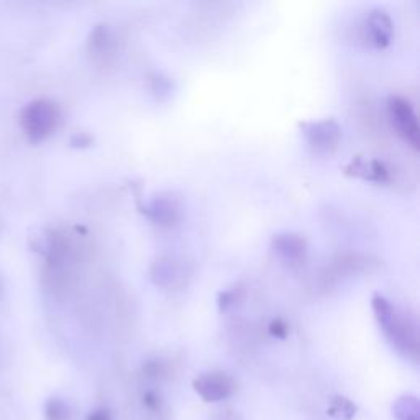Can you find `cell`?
I'll return each mask as SVG.
<instances>
[{
    "label": "cell",
    "mask_w": 420,
    "mask_h": 420,
    "mask_svg": "<svg viewBox=\"0 0 420 420\" xmlns=\"http://www.w3.org/2000/svg\"><path fill=\"white\" fill-rule=\"evenodd\" d=\"M371 307L375 317L385 331L386 339L392 346L406 356L417 358L419 355V335L417 322L407 312L397 307L392 300H389L382 294H373Z\"/></svg>",
    "instance_id": "obj_1"
},
{
    "label": "cell",
    "mask_w": 420,
    "mask_h": 420,
    "mask_svg": "<svg viewBox=\"0 0 420 420\" xmlns=\"http://www.w3.org/2000/svg\"><path fill=\"white\" fill-rule=\"evenodd\" d=\"M61 120V108L50 98L30 101L20 112V127L30 143H41L56 132Z\"/></svg>",
    "instance_id": "obj_2"
},
{
    "label": "cell",
    "mask_w": 420,
    "mask_h": 420,
    "mask_svg": "<svg viewBox=\"0 0 420 420\" xmlns=\"http://www.w3.org/2000/svg\"><path fill=\"white\" fill-rule=\"evenodd\" d=\"M386 113L392 128L404 142L411 144L414 149L419 148L420 128L416 108L406 97L391 96L386 102Z\"/></svg>",
    "instance_id": "obj_3"
},
{
    "label": "cell",
    "mask_w": 420,
    "mask_h": 420,
    "mask_svg": "<svg viewBox=\"0 0 420 420\" xmlns=\"http://www.w3.org/2000/svg\"><path fill=\"white\" fill-rule=\"evenodd\" d=\"M299 127L305 142L315 153L331 154L339 148L341 140V127L335 118L302 122Z\"/></svg>",
    "instance_id": "obj_4"
},
{
    "label": "cell",
    "mask_w": 420,
    "mask_h": 420,
    "mask_svg": "<svg viewBox=\"0 0 420 420\" xmlns=\"http://www.w3.org/2000/svg\"><path fill=\"white\" fill-rule=\"evenodd\" d=\"M363 40L376 50H385L394 38V23L385 8H373L361 27Z\"/></svg>",
    "instance_id": "obj_5"
},
{
    "label": "cell",
    "mask_w": 420,
    "mask_h": 420,
    "mask_svg": "<svg viewBox=\"0 0 420 420\" xmlns=\"http://www.w3.org/2000/svg\"><path fill=\"white\" fill-rule=\"evenodd\" d=\"M143 215L159 227H174L181 219V202L171 193L153 195L142 207Z\"/></svg>",
    "instance_id": "obj_6"
},
{
    "label": "cell",
    "mask_w": 420,
    "mask_h": 420,
    "mask_svg": "<svg viewBox=\"0 0 420 420\" xmlns=\"http://www.w3.org/2000/svg\"><path fill=\"white\" fill-rule=\"evenodd\" d=\"M344 173L346 176H353V178L380 186H386L392 181L391 169L381 159H368L363 157L351 158L350 163L344 166Z\"/></svg>",
    "instance_id": "obj_7"
},
{
    "label": "cell",
    "mask_w": 420,
    "mask_h": 420,
    "mask_svg": "<svg viewBox=\"0 0 420 420\" xmlns=\"http://www.w3.org/2000/svg\"><path fill=\"white\" fill-rule=\"evenodd\" d=\"M195 392L205 402H219L230 396L233 391V382L230 376L220 371L204 373L193 381Z\"/></svg>",
    "instance_id": "obj_8"
},
{
    "label": "cell",
    "mask_w": 420,
    "mask_h": 420,
    "mask_svg": "<svg viewBox=\"0 0 420 420\" xmlns=\"http://www.w3.org/2000/svg\"><path fill=\"white\" fill-rule=\"evenodd\" d=\"M271 250L283 263L299 264L307 255V242L302 235L294 232L276 233L271 238Z\"/></svg>",
    "instance_id": "obj_9"
},
{
    "label": "cell",
    "mask_w": 420,
    "mask_h": 420,
    "mask_svg": "<svg viewBox=\"0 0 420 420\" xmlns=\"http://www.w3.org/2000/svg\"><path fill=\"white\" fill-rule=\"evenodd\" d=\"M149 278L157 286L163 289H169L176 286L183 278V269L181 264L171 256L158 258L149 268Z\"/></svg>",
    "instance_id": "obj_10"
},
{
    "label": "cell",
    "mask_w": 420,
    "mask_h": 420,
    "mask_svg": "<svg viewBox=\"0 0 420 420\" xmlns=\"http://www.w3.org/2000/svg\"><path fill=\"white\" fill-rule=\"evenodd\" d=\"M112 43V35L110 28L106 23H98L94 28L91 30L89 40H87V48H89L91 55L102 56L106 55L108 50H110Z\"/></svg>",
    "instance_id": "obj_11"
},
{
    "label": "cell",
    "mask_w": 420,
    "mask_h": 420,
    "mask_svg": "<svg viewBox=\"0 0 420 420\" xmlns=\"http://www.w3.org/2000/svg\"><path fill=\"white\" fill-rule=\"evenodd\" d=\"M246 295V289L243 284L237 283L233 286L224 289V291L219 293V297H217V305H219L220 312H228V310L237 307L238 304L243 302Z\"/></svg>",
    "instance_id": "obj_12"
},
{
    "label": "cell",
    "mask_w": 420,
    "mask_h": 420,
    "mask_svg": "<svg viewBox=\"0 0 420 420\" xmlns=\"http://www.w3.org/2000/svg\"><path fill=\"white\" fill-rule=\"evenodd\" d=\"M392 411L399 420H420L419 401L414 396L399 397L392 406Z\"/></svg>",
    "instance_id": "obj_13"
},
{
    "label": "cell",
    "mask_w": 420,
    "mask_h": 420,
    "mask_svg": "<svg viewBox=\"0 0 420 420\" xmlns=\"http://www.w3.org/2000/svg\"><path fill=\"white\" fill-rule=\"evenodd\" d=\"M46 420H71V409L59 397H51L45 404Z\"/></svg>",
    "instance_id": "obj_14"
},
{
    "label": "cell",
    "mask_w": 420,
    "mask_h": 420,
    "mask_svg": "<svg viewBox=\"0 0 420 420\" xmlns=\"http://www.w3.org/2000/svg\"><path fill=\"white\" fill-rule=\"evenodd\" d=\"M331 416H335V414H341L346 420H350L351 417L355 416L356 412V407L351 404V401L345 397H335V401L331 402V409H330Z\"/></svg>",
    "instance_id": "obj_15"
},
{
    "label": "cell",
    "mask_w": 420,
    "mask_h": 420,
    "mask_svg": "<svg viewBox=\"0 0 420 420\" xmlns=\"http://www.w3.org/2000/svg\"><path fill=\"white\" fill-rule=\"evenodd\" d=\"M268 331L274 339L284 340L289 335V325L284 319H273L271 324L268 325Z\"/></svg>",
    "instance_id": "obj_16"
},
{
    "label": "cell",
    "mask_w": 420,
    "mask_h": 420,
    "mask_svg": "<svg viewBox=\"0 0 420 420\" xmlns=\"http://www.w3.org/2000/svg\"><path fill=\"white\" fill-rule=\"evenodd\" d=\"M92 143H94V137L86 132H77L69 140V144L72 148H89Z\"/></svg>",
    "instance_id": "obj_17"
},
{
    "label": "cell",
    "mask_w": 420,
    "mask_h": 420,
    "mask_svg": "<svg viewBox=\"0 0 420 420\" xmlns=\"http://www.w3.org/2000/svg\"><path fill=\"white\" fill-rule=\"evenodd\" d=\"M86 420H112V417L107 409H97V411H92Z\"/></svg>",
    "instance_id": "obj_18"
},
{
    "label": "cell",
    "mask_w": 420,
    "mask_h": 420,
    "mask_svg": "<svg viewBox=\"0 0 420 420\" xmlns=\"http://www.w3.org/2000/svg\"><path fill=\"white\" fill-rule=\"evenodd\" d=\"M144 404H147V407L148 409H158V397H157V394L154 392H148V394H144Z\"/></svg>",
    "instance_id": "obj_19"
}]
</instances>
